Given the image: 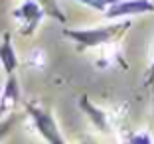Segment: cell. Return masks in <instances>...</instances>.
Listing matches in <instances>:
<instances>
[{
    "instance_id": "cell-1",
    "label": "cell",
    "mask_w": 154,
    "mask_h": 144,
    "mask_svg": "<svg viewBox=\"0 0 154 144\" xmlns=\"http://www.w3.org/2000/svg\"><path fill=\"white\" fill-rule=\"evenodd\" d=\"M127 24L128 22L113 24V26H101V28H83V30H69V28H65L63 36L69 38L71 41H75L77 51H83V50H89V47H99V45L109 44L122 30V26H127Z\"/></svg>"
},
{
    "instance_id": "cell-2",
    "label": "cell",
    "mask_w": 154,
    "mask_h": 144,
    "mask_svg": "<svg viewBox=\"0 0 154 144\" xmlns=\"http://www.w3.org/2000/svg\"><path fill=\"white\" fill-rule=\"evenodd\" d=\"M26 113L30 115L36 130L44 136V140H48L50 144H65V138L61 136L57 124H55L54 117L48 109L40 107L36 103H26Z\"/></svg>"
},
{
    "instance_id": "cell-3",
    "label": "cell",
    "mask_w": 154,
    "mask_h": 144,
    "mask_svg": "<svg viewBox=\"0 0 154 144\" xmlns=\"http://www.w3.org/2000/svg\"><path fill=\"white\" fill-rule=\"evenodd\" d=\"M12 16L22 24V28H20L22 36H32L48 14H45V10L40 6V2H36V0H26L18 10H14Z\"/></svg>"
},
{
    "instance_id": "cell-4",
    "label": "cell",
    "mask_w": 154,
    "mask_h": 144,
    "mask_svg": "<svg viewBox=\"0 0 154 144\" xmlns=\"http://www.w3.org/2000/svg\"><path fill=\"white\" fill-rule=\"evenodd\" d=\"M154 12V2L152 0H117L115 4L103 12L107 20H121L136 14H152Z\"/></svg>"
},
{
    "instance_id": "cell-5",
    "label": "cell",
    "mask_w": 154,
    "mask_h": 144,
    "mask_svg": "<svg viewBox=\"0 0 154 144\" xmlns=\"http://www.w3.org/2000/svg\"><path fill=\"white\" fill-rule=\"evenodd\" d=\"M20 103V85L16 79V73H8L4 83V89L0 95V118L4 117L8 111H12L16 105Z\"/></svg>"
},
{
    "instance_id": "cell-6",
    "label": "cell",
    "mask_w": 154,
    "mask_h": 144,
    "mask_svg": "<svg viewBox=\"0 0 154 144\" xmlns=\"http://www.w3.org/2000/svg\"><path fill=\"white\" fill-rule=\"evenodd\" d=\"M79 107H81V111L91 118V122H93V124H95L101 132H111L109 115L105 113L103 109L95 107V105L89 101V97H87V95H81V99H79Z\"/></svg>"
},
{
    "instance_id": "cell-7",
    "label": "cell",
    "mask_w": 154,
    "mask_h": 144,
    "mask_svg": "<svg viewBox=\"0 0 154 144\" xmlns=\"http://www.w3.org/2000/svg\"><path fill=\"white\" fill-rule=\"evenodd\" d=\"M0 63H2L6 75H8V73H16L18 55H16V50H14L12 41H10V32H4L2 41H0Z\"/></svg>"
},
{
    "instance_id": "cell-8",
    "label": "cell",
    "mask_w": 154,
    "mask_h": 144,
    "mask_svg": "<svg viewBox=\"0 0 154 144\" xmlns=\"http://www.w3.org/2000/svg\"><path fill=\"white\" fill-rule=\"evenodd\" d=\"M36 2H40V6L45 10L48 16L55 18L57 22H61V24H65V14L61 12V8L57 6V0H36Z\"/></svg>"
},
{
    "instance_id": "cell-9",
    "label": "cell",
    "mask_w": 154,
    "mask_h": 144,
    "mask_svg": "<svg viewBox=\"0 0 154 144\" xmlns=\"http://www.w3.org/2000/svg\"><path fill=\"white\" fill-rule=\"evenodd\" d=\"M75 2H81V4L89 6V8H93V10H101V12H105V10L109 8L111 4H115L117 0H75Z\"/></svg>"
},
{
    "instance_id": "cell-10",
    "label": "cell",
    "mask_w": 154,
    "mask_h": 144,
    "mask_svg": "<svg viewBox=\"0 0 154 144\" xmlns=\"http://www.w3.org/2000/svg\"><path fill=\"white\" fill-rule=\"evenodd\" d=\"M127 142H132V144H150L152 142V138H150L148 134H144V132H142V134H138V132H136V134H127Z\"/></svg>"
},
{
    "instance_id": "cell-11",
    "label": "cell",
    "mask_w": 154,
    "mask_h": 144,
    "mask_svg": "<svg viewBox=\"0 0 154 144\" xmlns=\"http://www.w3.org/2000/svg\"><path fill=\"white\" fill-rule=\"evenodd\" d=\"M14 124H16V121H14L12 117H10V118H6L4 122H0V140H2L6 134H8V132H10V128H12Z\"/></svg>"
},
{
    "instance_id": "cell-12",
    "label": "cell",
    "mask_w": 154,
    "mask_h": 144,
    "mask_svg": "<svg viewBox=\"0 0 154 144\" xmlns=\"http://www.w3.org/2000/svg\"><path fill=\"white\" fill-rule=\"evenodd\" d=\"M150 83H154V59H152V65H150L148 73H146V79H144V85H150Z\"/></svg>"
},
{
    "instance_id": "cell-13",
    "label": "cell",
    "mask_w": 154,
    "mask_h": 144,
    "mask_svg": "<svg viewBox=\"0 0 154 144\" xmlns=\"http://www.w3.org/2000/svg\"><path fill=\"white\" fill-rule=\"evenodd\" d=\"M152 2H154V0H152Z\"/></svg>"
}]
</instances>
